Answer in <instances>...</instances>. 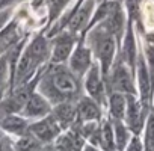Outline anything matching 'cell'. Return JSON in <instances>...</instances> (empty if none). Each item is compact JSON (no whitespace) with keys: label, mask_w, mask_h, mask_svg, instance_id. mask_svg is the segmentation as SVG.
Segmentation results:
<instances>
[{"label":"cell","mask_w":154,"mask_h":151,"mask_svg":"<svg viewBox=\"0 0 154 151\" xmlns=\"http://www.w3.org/2000/svg\"><path fill=\"white\" fill-rule=\"evenodd\" d=\"M75 115H77V107H74L68 101H62L54 109V115L53 116L57 119L60 127H65V125H68V124H71L74 121Z\"/></svg>","instance_id":"cell-13"},{"label":"cell","mask_w":154,"mask_h":151,"mask_svg":"<svg viewBox=\"0 0 154 151\" xmlns=\"http://www.w3.org/2000/svg\"><path fill=\"white\" fill-rule=\"evenodd\" d=\"M86 89L91 95L92 100H95L97 103H100L103 100L104 95V89H103V82L100 79V72L97 66H91L88 77H86Z\"/></svg>","instance_id":"cell-11"},{"label":"cell","mask_w":154,"mask_h":151,"mask_svg":"<svg viewBox=\"0 0 154 151\" xmlns=\"http://www.w3.org/2000/svg\"><path fill=\"white\" fill-rule=\"evenodd\" d=\"M29 133L33 137H36L39 142H50L60 133V124L51 115V116L42 118L41 121L32 124L29 127Z\"/></svg>","instance_id":"cell-6"},{"label":"cell","mask_w":154,"mask_h":151,"mask_svg":"<svg viewBox=\"0 0 154 151\" xmlns=\"http://www.w3.org/2000/svg\"><path fill=\"white\" fill-rule=\"evenodd\" d=\"M15 148L17 151H39V140L32 134H27L17 142Z\"/></svg>","instance_id":"cell-22"},{"label":"cell","mask_w":154,"mask_h":151,"mask_svg":"<svg viewBox=\"0 0 154 151\" xmlns=\"http://www.w3.org/2000/svg\"><path fill=\"white\" fill-rule=\"evenodd\" d=\"M148 113H149V109L143 106L142 101L136 95H127V109H125L124 119H125V125L133 134L136 136L140 134V131L145 127Z\"/></svg>","instance_id":"cell-3"},{"label":"cell","mask_w":154,"mask_h":151,"mask_svg":"<svg viewBox=\"0 0 154 151\" xmlns=\"http://www.w3.org/2000/svg\"><path fill=\"white\" fill-rule=\"evenodd\" d=\"M48 56V45L47 41L42 36H38L24 51V54L20 59L18 68H17V83H23L27 80V77L35 71V68L45 60Z\"/></svg>","instance_id":"cell-2"},{"label":"cell","mask_w":154,"mask_h":151,"mask_svg":"<svg viewBox=\"0 0 154 151\" xmlns=\"http://www.w3.org/2000/svg\"><path fill=\"white\" fill-rule=\"evenodd\" d=\"M95 53L101 63V72L103 76H107L109 68L112 65L113 56H115V38L107 33L106 30L98 32L95 38Z\"/></svg>","instance_id":"cell-5"},{"label":"cell","mask_w":154,"mask_h":151,"mask_svg":"<svg viewBox=\"0 0 154 151\" xmlns=\"http://www.w3.org/2000/svg\"><path fill=\"white\" fill-rule=\"evenodd\" d=\"M15 39H17V29H15V24H11L9 27L3 29L2 33H0V53H2L5 48H8L9 45H12Z\"/></svg>","instance_id":"cell-21"},{"label":"cell","mask_w":154,"mask_h":151,"mask_svg":"<svg viewBox=\"0 0 154 151\" xmlns=\"http://www.w3.org/2000/svg\"><path fill=\"white\" fill-rule=\"evenodd\" d=\"M69 66H71V72L77 74V76H83L86 72V69L91 66V53L88 48H85L83 45L77 47L69 59Z\"/></svg>","instance_id":"cell-9"},{"label":"cell","mask_w":154,"mask_h":151,"mask_svg":"<svg viewBox=\"0 0 154 151\" xmlns=\"http://www.w3.org/2000/svg\"><path fill=\"white\" fill-rule=\"evenodd\" d=\"M0 151H11L9 149V145H8V140L0 134Z\"/></svg>","instance_id":"cell-26"},{"label":"cell","mask_w":154,"mask_h":151,"mask_svg":"<svg viewBox=\"0 0 154 151\" xmlns=\"http://www.w3.org/2000/svg\"><path fill=\"white\" fill-rule=\"evenodd\" d=\"M112 86L115 92H121L124 95H136L131 68H128L125 63H119L112 74Z\"/></svg>","instance_id":"cell-7"},{"label":"cell","mask_w":154,"mask_h":151,"mask_svg":"<svg viewBox=\"0 0 154 151\" xmlns=\"http://www.w3.org/2000/svg\"><path fill=\"white\" fill-rule=\"evenodd\" d=\"M109 106H110V113L115 118V121H122L125 116V109H127V95L121 92H113L109 98Z\"/></svg>","instance_id":"cell-14"},{"label":"cell","mask_w":154,"mask_h":151,"mask_svg":"<svg viewBox=\"0 0 154 151\" xmlns=\"http://www.w3.org/2000/svg\"><path fill=\"white\" fill-rule=\"evenodd\" d=\"M44 151H54V149H53V148H50V149H44Z\"/></svg>","instance_id":"cell-29"},{"label":"cell","mask_w":154,"mask_h":151,"mask_svg":"<svg viewBox=\"0 0 154 151\" xmlns=\"http://www.w3.org/2000/svg\"><path fill=\"white\" fill-rule=\"evenodd\" d=\"M83 151H97L95 148H92V146H85V149Z\"/></svg>","instance_id":"cell-28"},{"label":"cell","mask_w":154,"mask_h":151,"mask_svg":"<svg viewBox=\"0 0 154 151\" xmlns=\"http://www.w3.org/2000/svg\"><path fill=\"white\" fill-rule=\"evenodd\" d=\"M113 136H115V149L116 151H124L131 139L130 130L127 125H124L121 121H115L113 124Z\"/></svg>","instance_id":"cell-15"},{"label":"cell","mask_w":154,"mask_h":151,"mask_svg":"<svg viewBox=\"0 0 154 151\" xmlns=\"http://www.w3.org/2000/svg\"><path fill=\"white\" fill-rule=\"evenodd\" d=\"M69 2V0H48V11H50V17L54 18L62 9L63 6Z\"/></svg>","instance_id":"cell-23"},{"label":"cell","mask_w":154,"mask_h":151,"mask_svg":"<svg viewBox=\"0 0 154 151\" xmlns=\"http://www.w3.org/2000/svg\"><path fill=\"white\" fill-rule=\"evenodd\" d=\"M127 151H143V142H142V139L139 137V136H131V139H130V142H128V145H127V148H125Z\"/></svg>","instance_id":"cell-24"},{"label":"cell","mask_w":154,"mask_h":151,"mask_svg":"<svg viewBox=\"0 0 154 151\" xmlns=\"http://www.w3.org/2000/svg\"><path fill=\"white\" fill-rule=\"evenodd\" d=\"M72 45H74V38L68 33H63L60 35L56 42H54V47H53V62L56 63H60L63 60H66L72 51Z\"/></svg>","instance_id":"cell-10"},{"label":"cell","mask_w":154,"mask_h":151,"mask_svg":"<svg viewBox=\"0 0 154 151\" xmlns=\"http://www.w3.org/2000/svg\"><path fill=\"white\" fill-rule=\"evenodd\" d=\"M5 80H6V60L2 59L0 60V98H2V94H3Z\"/></svg>","instance_id":"cell-25"},{"label":"cell","mask_w":154,"mask_h":151,"mask_svg":"<svg viewBox=\"0 0 154 151\" xmlns=\"http://www.w3.org/2000/svg\"><path fill=\"white\" fill-rule=\"evenodd\" d=\"M77 116L85 122L98 119V116H100L98 103L92 98H82L79 106H77Z\"/></svg>","instance_id":"cell-12"},{"label":"cell","mask_w":154,"mask_h":151,"mask_svg":"<svg viewBox=\"0 0 154 151\" xmlns=\"http://www.w3.org/2000/svg\"><path fill=\"white\" fill-rule=\"evenodd\" d=\"M48 112H50L48 101L39 94H32L23 107V113L27 118H42Z\"/></svg>","instance_id":"cell-8"},{"label":"cell","mask_w":154,"mask_h":151,"mask_svg":"<svg viewBox=\"0 0 154 151\" xmlns=\"http://www.w3.org/2000/svg\"><path fill=\"white\" fill-rule=\"evenodd\" d=\"M2 127L11 133H15V134H21L27 130V124L23 118L20 116H15V115H9L6 116L3 121H2Z\"/></svg>","instance_id":"cell-19"},{"label":"cell","mask_w":154,"mask_h":151,"mask_svg":"<svg viewBox=\"0 0 154 151\" xmlns=\"http://www.w3.org/2000/svg\"><path fill=\"white\" fill-rule=\"evenodd\" d=\"M47 92H50V98L60 100L62 103L77 95V92H79V82H77L75 76L71 71L59 66L53 69L48 76Z\"/></svg>","instance_id":"cell-1"},{"label":"cell","mask_w":154,"mask_h":151,"mask_svg":"<svg viewBox=\"0 0 154 151\" xmlns=\"http://www.w3.org/2000/svg\"><path fill=\"white\" fill-rule=\"evenodd\" d=\"M6 17H8V12L3 11V12H0V27L3 26V23L6 21Z\"/></svg>","instance_id":"cell-27"},{"label":"cell","mask_w":154,"mask_h":151,"mask_svg":"<svg viewBox=\"0 0 154 151\" xmlns=\"http://www.w3.org/2000/svg\"><path fill=\"white\" fill-rule=\"evenodd\" d=\"M136 79H137V91H139V100L143 106L148 109L151 107L152 98H154V77L145 62L143 56H137L136 62Z\"/></svg>","instance_id":"cell-4"},{"label":"cell","mask_w":154,"mask_h":151,"mask_svg":"<svg viewBox=\"0 0 154 151\" xmlns=\"http://www.w3.org/2000/svg\"><path fill=\"white\" fill-rule=\"evenodd\" d=\"M104 2H106V0H104Z\"/></svg>","instance_id":"cell-30"},{"label":"cell","mask_w":154,"mask_h":151,"mask_svg":"<svg viewBox=\"0 0 154 151\" xmlns=\"http://www.w3.org/2000/svg\"><path fill=\"white\" fill-rule=\"evenodd\" d=\"M143 130H145V139L142 140L143 151H154V112L152 110L148 113Z\"/></svg>","instance_id":"cell-20"},{"label":"cell","mask_w":154,"mask_h":151,"mask_svg":"<svg viewBox=\"0 0 154 151\" xmlns=\"http://www.w3.org/2000/svg\"><path fill=\"white\" fill-rule=\"evenodd\" d=\"M91 9H92V2H88L86 5H83L79 11L72 15V18L69 20V30L71 32L80 30L86 24V21L89 18V14H91Z\"/></svg>","instance_id":"cell-17"},{"label":"cell","mask_w":154,"mask_h":151,"mask_svg":"<svg viewBox=\"0 0 154 151\" xmlns=\"http://www.w3.org/2000/svg\"><path fill=\"white\" fill-rule=\"evenodd\" d=\"M98 142L106 151L115 149V136H113V127L110 122H104L101 130L98 131Z\"/></svg>","instance_id":"cell-18"},{"label":"cell","mask_w":154,"mask_h":151,"mask_svg":"<svg viewBox=\"0 0 154 151\" xmlns=\"http://www.w3.org/2000/svg\"><path fill=\"white\" fill-rule=\"evenodd\" d=\"M57 146L60 148V151H82L83 140L77 131H69L68 134H65L59 139Z\"/></svg>","instance_id":"cell-16"}]
</instances>
